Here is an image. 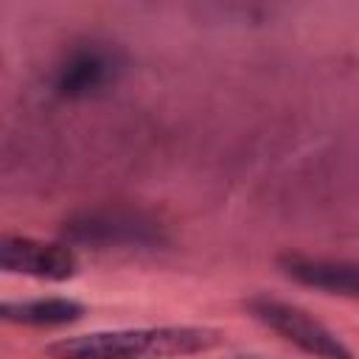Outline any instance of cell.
Instances as JSON below:
<instances>
[{
	"label": "cell",
	"mask_w": 359,
	"mask_h": 359,
	"mask_svg": "<svg viewBox=\"0 0 359 359\" xmlns=\"http://www.w3.org/2000/svg\"><path fill=\"white\" fill-rule=\"evenodd\" d=\"M84 303L73 297H31V300H6L0 317L14 325L28 328H59L84 317Z\"/></svg>",
	"instance_id": "obj_7"
},
{
	"label": "cell",
	"mask_w": 359,
	"mask_h": 359,
	"mask_svg": "<svg viewBox=\"0 0 359 359\" xmlns=\"http://www.w3.org/2000/svg\"><path fill=\"white\" fill-rule=\"evenodd\" d=\"M278 266L294 283L337 297H359V264L345 258H323L303 252H283Z\"/></svg>",
	"instance_id": "obj_5"
},
{
	"label": "cell",
	"mask_w": 359,
	"mask_h": 359,
	"mask_svg": "<svg viewBox=\"0 0 359 359\" xmlns=\"http://www.w3.org/2000/svg\"><path fill=\"white\" fill-rule=\"evenodd\" d=\"M62 236L70 244L90 247H157L165 241L163 227L154 219L123 208L84 210L65 222Z\"/></svg>",
	"instance_id": "obj_3"
},
{
	"label": "cell",
	"mask_w": 359,
	"mask_h": 359,
	"mask_svg": "<svg viewBox=\"0 0 359 359\" xmlns=\"http://www.w3.org/2000/svg\"><path fill=\"white\" fill-rule=\"evenodd\" d=\"M118 73V59L104 48L73 50L53 76V90L62 98H90L109 87Z\"/></svg>",
	"instance_id": "obj_6"
},
{
	"label": "cell",
	"mask_w": 359,
	"mask_h": 359,
	"mask_svg": "<svg viewBox=\"0 0 359 359\" xmlns=\"http://www.w3.org/2000/svg\"><path fill=\"white\" fill-rule=\"evenodd\" d=\"M0 269L8 275L62 283L76 278L81 264L67 241H42L34 236L6 233L0 238Z\"/></svg>",
	"instance_id": "obj_4"
},
{
	"label": "cell",
	"mask_w": 359,
	"mask_h": 359,
	"mask_svg": "<svg viewBox=\"0 0 359 359\" xmlns=\"http://www.w3.org/2000/svg\"><path fill=\"white\" fill-rule=\"evenodd\" d=\"M244 309L269 331H275L283 342L294 345L297 351L314 356V359H356L353 351L314 314L306 309L269 297V294H252L244 300Z\"/></svg>",
	"instance_id": "obj_2"
},
{
	"label": "cell",
	"mask_w": 359,
	"mask_h": 359,
	"mask_svg": "<svg viewBox=\"0 0 359 359\" xmlns=\"http://www.w3.org/2000/svg\"><path fill=\"white\" fill-rule=\"evenodd\" d=\"M224 334L210 325H146L62 337L45 345L48 359H182L219 348Z\"/></svg>",
	"instance_id": "obj_1"
}]
</instances>
